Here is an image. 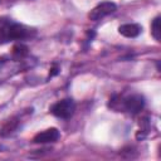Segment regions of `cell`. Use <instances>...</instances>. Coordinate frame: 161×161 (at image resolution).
Instances as JSON below:
<instances>
[{"label": "cell", "mask_w": 161, "mask_h": 161, "mask_svg": "<svg viewBox=\"0 0 161 161\" xmlns=\"http://www.w3.org/2000/svg\"><path fill=\"white\" fill-rule=\"evenodd\" d=\"M35 35V30L11 20H0V44L23 40Z\"/></svg>", "instance_id": "obj_1"}, {"label": "cell", "mask_w": 161, "mask_h": 161, "mask_svg": "<svg viewBox=\"0 0 161 161\" xmlns=\"http://www.w3.org/2000/svg\"><path fill=\"white\" fill-rule=\"evenodd\" d=\"M74 109H75V103L72 98H64L62 101H58L49 108L52 114H54L55 117L62 118V119L70 118L74 113Z\"/></svg>", "instance_id": "obj_2"}, {"label": "cell", "mask_w": 161, "mask_h": 161, "mask_svg": "<svg viewBox=\"0 0 161 161\" xmlns=\"http://www.w3.org/2000/svg\"><path fill=\"white\" fill-rule=\"evenodd\" d=\"M145 107V98L140 93H133L122 99V108L131 114L138 113Z\"/></svg>", "instance_id": "obj_3"}, {"label": "cell", "mask_w": 161, "mask_h": 161, "mask_svg": "<svg viewBox=\"0 0 161 161\" xmlns=\"http://www.w3.org/2000/svg\"><path fill=\"white\" fill-rule=\"evenodd\" d=\"M116 10H117V5L113 1H102L91 10V13L88 14V18L93 21H97L109 14H113Z\"/></svg>", "instance_id": "obj_4"}, {"label": "cell", "mask_w": 161, "mask_h": 161, "mask_svg": "<svg viewBox=\"0 0 161 161\" xmlns=\"http://www.w3.org/2000/svg\"><path fill=\"white\" fill-rule=\"evenodd\" d=\"M60 137V133L57 128L52 127V128H47L39 133H36L33 138L34 143H48V142H55L58 141Z\"/></svg>", "instance_id": "obj_5"}, {"label": "cell", "mask_w": 161, "mask_h": 161, "mask_svg": "<svg viewBox=\"0 0 161 161\" xmlns=\"http://www.w3.org/2000/svg\"><path fill=\"white\" fill-rule=\"evenodd\" d=\"M141 31H142V26L136 23H127L118 26V33L126 38H136L141 34Z\"/></svg>", "instance_id": "obj_6"}, {"label": "cell", "mask_w": 161, "mask_h": 161, "mask_svg": "<svg viewBox=\"0 0 161 161\" xmlns=\"http://www.w3.org/2000/svg\"><path fill=\"white\" fill-rule=\"evenodd\" d=\"M151 34L156 42L161 39V30H160V16H156L151 23Z\"/></svg>", "instance_id": "obj_7"}, {"label": "cell", "mask_w": 161, "mask_h": 161, "mask_svg": "<svg viewBox=\"0 0 161 161\" xmlns=\"http://www.w3.org/2000/svg\"><path fill=\"white\" fill-rule=\"evenodd\" d=\"M59 73V68H58V65H54L50 70H49V77H53V75H57Z\"/></svg>", "instance_id": "obj_8"}]
</instances>
